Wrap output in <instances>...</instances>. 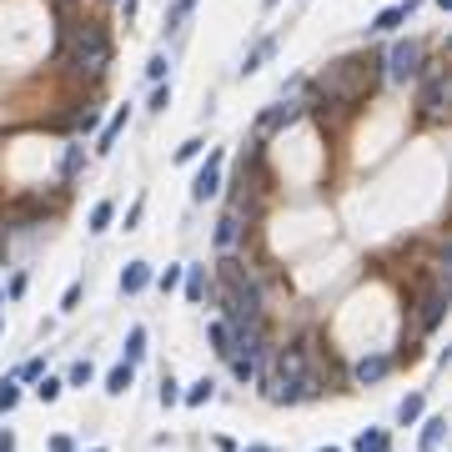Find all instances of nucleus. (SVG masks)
<instances>
[{
	"label": "nucleus",
	"instance_id": "obj_1",
	"mask_svg": "<svg viewBox=\"0 0 452 452\" xmlns=\"http://www.w3.org/2000/svg\"><path fill=\"white\" fill-rule=\"evenodd\" d=\"M382 76V61L377 55H347V61H332L322 76H317V106H337V101H362Z\"/></svg>",
	"mask_w": 452,
	"mask_h": 452
},
{
	"label": "nucleus",
	"instance_id": "obj_2",
	"mask_svg": "<svg viewBox=\"0 0 452 452\" xmlns=\"http://www.w3.org/2000/svg\"><path fill=\"white\" fill-rule=\"evenodd\" d=\"M61 45H66V71L71 76L101 81V71L111 66V40H106L101 26H66L61 30Z\"/></svg>",
	"mask_w": 452,
	"mask_h": 452
},
{
	"label": "nucleus",
	"instance_id": "obj_3",
	"mask_svg": "<svg viewBox=\"0 0 452 452\" xmlns=\"http://www.w3.org/2000/svg\"><path fill=\"white\" fill-rule=\"evenodd\" d=\"M221 281H226V292H221L226 322H261V287H256V276H247L242 261L226 256L221 261Z\"/></svg>",
	"mask_w": 452,
	"mask_h": 452
},
{
	"label": "nucleus",
	"instance_id": "obj_4",
	"mask_svg": "<svg viewBox=\"0 0 452 452\" xmlns=\"http://www.w3.org/2000/svg\"><path fill=\"white\" fill-rule=\"evenodd\" d=\"M427 71V45L422 40H397L387 50V76L397 81V86H407V81H417Z\"/></svg>",
	"mask_w": 452,
	"mask_h": 452
},
{
	"label": "nucleus",
	"instance_id": "obj_5",
	"mask_svg": "<svg viewBox=\"0 0 452 452\" xmlns=\"http://www.w3.org/2000/svg\"><path fill=\"white\" fill-rule=\"evenodd\" d=\"M417 106H422V116H442V106H447V76L437 66H427L417 76Z\"/></svg>",
	"mask_w": 452,
	"mask_h": 452
},
{
	"label": "nucleus",
	"instance_id": "obj_6",
	"mask_svg": "<svg viewBox=\"0 0 452 452\" xmlns=\"http://www.w3.org/2000/svg\"><path fill=\"white\" fill-rule=\"evenodd\" d=\"M442 312H447V281H432V287L422 292V302H417V322H422V332H432V327L442 322Z\"/></svg>",
	"mask_w": 452,
	"mask_h": 452
},
{
	"label": "nucleus",
	"instance_id": "obj_7",
	"mask_svg": "<svg viewBox=\"0 0 452 452\" xmlns=\"http://www.w3.org/2000/svg\"><path fill=\"white\" fill-rule=\"evenodd\" d=\"M297 116H302V106H292V101H287V106H271V111H266V116L256 121V136H276L281 126H292Z\"/></svg>",
	"mask_w": 452,
	"mask_h": 452
},
{
	"label": "nucleus",
	"instance_id": "obj_8",
	"mask_svg": "<svg viewBox=\"0 0 452 452\" xmlns=\"http://www.w3.org/2000/svg\"><path fill=\"white\" fill-rule=\"evenodd\" d=\"M216 191H221V156H206V166L196 171L191 196H196V201H206V196H216Z\"/></svg>",
	"mask_w": 452,
	"mask_h": 452
},
{
	"label": "nucleus",
	"instance_id": "obj_9",
	"mask_svg": "<svg viewBox=\"0 0 452 452\" xmlns=\"http://www.w3.org/2000/svg\"><path fill=\"white\" fill-rule=\"evenodd\" d=\"M237 242H242V206H232V211L216 221V247L221 252H237Z\"/></svg>",
	"mask_w": 452,
	"mask_h": 452
},
{
	"label": "nucleus",
	"instance_id": "obj_10",
	"mask_svg": "<svg viewBox=\"0 0 452 452\" xmlns=\"http://www.w3.org/2000/svg\"><path fill=\"white\" fill-rule=\"evenodd\" d=\"M40 216H45V201H35V196H21V201L6 206V226H26V221H40Z\"/></svg>",
	"mask_w": 452,
	"mask_h": 452
},
{
	"label": "nucleus",
	"instance_id": "obj_11",
	"mask_svg": "<svg viewBox=\"0 0 452 452\" xmlns=\"http://www.w3.org/2000/svg\"><path fill=\"white\" fill-rule=\"evenodd\" d=\"M407 16H417V0H402V6H387V11H377L372 30H397Z\"/></svg>",
	"mask_w": 452,
	"mask_h": 452
},
{
	"label": "nucleus",
	"instance_id": "obj_12",
	"mask_svg": "<svg viewBox=\"0 0 452 452\" xmlns=\"http://www.w3.org/2000/svg\"><path fill=\"white\" fill-rule=\"evenodd\" d=\"M126 121H131V111H116V116L106 121V131H101V141H96V156H106L111 146L121 141V131H126Z\"/></svg>",
	"mask_w": 452,
	"mask_h": 452
},
{
	"label": "nucleus",
	"instance_id": "obj_13",
	"mask_svg": "<svg viewBox=\"0 0 452 452\" xmlns=\"http://www.w3.org/2000/svg\"><path fill=\"white\" fill-rule=\"evenodd\" d=\"M151 287V266L146 261H126V271H121V292H146Z\"/></svg>",
	"mask_w": 452,
	"mask_h": 452
},
{
	"label": "nucleus",
	"instance_id": "obj_14",
	"mask_svg": "<svg viewBox=\"0 0 452 452\" xmlns=\"http://www.w3.org/2000/svg\"><path fill=\"white\" fill-rule=\"evenodd\" d=\"M387 367H392L387 357H362V362L352 367V377H357V382H382V377H387Z\"/></svg>",
	"mask_w": 452,
	"mask_h": 452
},
{
	"label": "nucleus",
	"instance_id": "obj_15",
	"mask_svg": "<svg viewBox=\"0 0 452 452\" xmlns=\"http://www.w3.org/2000/svg\"><path fill=\"white\" fill-rule=\"evenodd\" d=\"M131 377H136V372H131V362H121V367H111V377H106V392H111V397H121V392L131 387Z\"/></svg>",
	"mask_w": 452,
	"mask_h": 452
},
{
	"label": "nucleus",
	"instance_id": "obj_16",
	"mask_svg": "<svg viewBox=\"0 0 452 452\" xmlns=\"http://www.w3.org/2000/svg\"><path fill=\"white\" fill-rule=\"evenodd\" d=\"M111 216H116V201H96V206H91V232H96V237L111 232Z\"/></svg>",
	"mask_w": 452,
	"mask_h": 452
},
{
	"label": "nucleus",
	"instance_id": "obj_17",
	"mask_svg": "<svg viewBox=\"0 0 452 452\" xmlns=\"http://www.w3.org/2000/svg\"><path fill=\"white\" fill-rule=\"evenodd\" d=\"M206 292H211V287H206V271L191 266V276H186V297H191V302H206Z\"/></svg>",
	"mask_w": 452,
	"mask_h": 452
},
{
	"label": "nucleus",
	"instance_id": "obj_18",
	"mask_svg": "<svg viewBox=\"0 0 452 452\" xmlns=\"http://www.w3.org/2000/svg\"><path fill=\"white\" fill-rule=\"evenodd\" d=\"M141 352H146V332H141V327H131V337H126V362L136 367V362H141Z\"/></svg>",
	"mask_w": 452,
	"mask_h": 452
},
{
	"label": "nucleus",
	"instance_id": "obj_19",
	"mask_svg": "<svg viewBox=\"0 0 452 452\" xmlns=\"http://www.w3.org/2000/svg\"><path fill=\"white\" fill-rule=\"evenodd\" d=\"M211 347L221 357H232V332H226V322H211Z\"/></svg>",
	"mask_w": 452,
	"mask_h": 452
},
{
	"label": "nucleus",
	"instance_id": "obj_20",
	"mask_svg": "<svg viewBox=\"0 0 452 452\" xmlns=\"http://www.w3.org/2000/svg\"><path fill=\"white\" fill-rule=\"evenodd\" d=\"M392 442H387V432H362L357 437V452H387Z\"/></svg>",
	"mask_w": 452,
	"mask_h": 452
},
{
	"label": "nucleus",
	"instance_id": "obj_21",
	"mask_svg": "<svg viewBox=\"0 0 452 452\" xmlns=\"http://www.w3.org/2000/svg\"><path fill=\"white\" fill-rule=\"evenodd\" d=\"M61 392H66V382H55V377H40L35 397H40V402H55V397H61Z\"/></svg>",
	"mask_w": 452,
	"mask_h": 452
},
{
	"label": "nucleus",
	"instance_id": "obj_22",
	"mask_svg": "<svg viewBox=\"0 0 452 452\" xmlns=\"http://www.w3.org/2000/svg\"><path fill=\"white\" fill-rule=\"evenodd\" d=\"M442 432H447V422H442V417H432V422H427V432H422V447L432 452V447L442 442Z\"/></svg>",
	"mask_w": 452,
	"mask_h": 452
},
{
	"label": "nucleus",
	"instance_id": "obj_23",
	"mask_svg": "<svg viewBox=\"0 0 452 452\" xmlns=\"http://www.w3.org/2000/svg\"><path fill=\"white\" fill-rule=\"evenodd\" d=\"M211 392H216V387H211V382L201 377V382H196V387L186 392V402H191V407H201V402H211Z\"/></svg>",
	"mask_w": 452,
	"mask_h": 452
},
{
	"label": "nucleus",
	"instance_id": "obj_24",
	"mask_svg": "<svg viewBox=\"0 0 452 452\" xmlns=\"http://www.w3.org/2000/svg\"><path fill=\"white\" fill-rule=\"evenodd\" d=\"M66 382H71V387H86V382H91V362H71Z\"/></svg>",
	"mask_w": 452,
	"mask_h": 452
},
{
	"label": "nucleus",
	"instance_id": "obj_25",
	"mask_svg": "<svg viewBox=\"0 0 452 452\" xmlns=\"http://www.w3.org/2000/svg\"><path fill=\"white\" fill-rule=\"evenodd\" d=\"M266 55H271V40H261V45H256V50H252V55H247V66H242V71H247V76H252V71H256V66H261V61H266Z\"/></svg>",
	"mask_w": 452,
	"mask_h": 452
},
{
	"label": "nucleus",
	"instance_id": "obj_26",
	"mask_svg": "<svg viewBox=\"0 0 452 452\" xmlns=\"http://www.w3.org/2000/svg\"><path fill=\"white\" fill-rule=\"evenodd\" d=\"M16 402H21V387H16V382H0V407H6V412H11Z\"/></svg>",
	"mask_w": 452,
	"mask_h": 452
},
{
	"label": "nucleus",
	"instance_id": "obj_27",
	"mask_svg": "<svg viewBox=\"0 0 452 452\" xmlns=\"http://www.w3.org/2000/svg\"><path fill=\"white\" fill-rule=\"evenodd\" d=\"M166 66H171V61H166V55L156 50V55H151V66H146V76H151V81H161V76H166Z\"/></svg>",
	"mask_w": 452,
	"mask_h": 452
},
{
	"label": "nucleus",
	"instance_id": "obj_28",
	"mask_svg": "<svg viewBox=\"0 0 452 452\" xmlns=\"http://www.w3.org/2000/svg\"><path fill=\"white\" fill-rule=\"evenodd\" d=\"M166 106H171V86H156L151 91V111H166Z\"/></svg>",
	"mask_w": 452,
	"mask_h": 452
},
{
	"label": "nucleus",
	"instance_id": "obj_29",
	"mask_svg": "<svg viewBox=\"0 0 452 452\" xmlns=\"http://www.w3.org/2000/svg\"><path fill=\"white\" fill-rule=\"evenodd\" d=\"M201 146H206V141H186V146H176V161H196Z\"/></svg>",
	"mask_w": 452,
	"mask_h": 452
},
{
	"label": "nucleus",
	"instance_id": "obj_30",
	"mask_svg": "<svg viewBox=\"0 0 452 452\" xmlns=\"http://www.w3.org/2000/svg\"><path fill=\"white\" fill-rule=\"evenodd\" d=\"M191 6H196V0H176V6H171V26H181L191 16Z\"/></svg>",
	"mask_w": 452,
	"mask_h": 452
},
{
	"label": "nucleus",
	"instance_id": "obj_31",
	"mask_svg": "<svg viewBox=\"0 0 452 452\" xmlns=\"http://www.w3.org/2000/svg\"><path fill=\"white\" fill-rule=\"evenodd\" d=\"M161 402H166V407H171V402H181V392H176V382H171V377L161 382Z\"/></svg>",
	"mask_w": 452,
	"mask_h": 452
},
{
	"label": "nucleus",
	"instance_id": "obj_32",
	"mask_svg": "<svg viewBox=\"0 0 452 452\" xmlns=\"http://www.w3.org/2000/svg\"><path fill=\"white\" fill-rule=\"evenodd\" d=\"M21 377H26V382H40V377H45V362H26Z\"/></svg>",
	"mask_w": 452,
	"mask_h": 452
},
{
	"label": "nucleus",
	"instance_id": "obj_33",
	"mask_svg": "<svg viewBox=\"0 0 452 452\" xmlns=\"http://www.w3.org/2000/svg\"><path fill=\"white\" fill-rule=\"evenodd\" d=\"M176 281H181V266H166V276H161V292H171Z\"/></svg>",
	"mask_w": 452,
	"mask_h": 452
},
{
	"label": "nucleus",
	"instance_id": "obj_34",
	"mask_svg": "<svg viewBox=\"0 0 452 452\" xmlns=\"http://www.w3.org/2000/svg\"><path fill=\"white\" fill-rule=\"evenodd\" d=\"M417 412H422V397H407V402H402V422H412Z\"/></svg>",
	"mask_w": 452,
	"mask_h": 452
},
{
	"label": "nucleus",
	"instance_id": "obj_35",
	"mask_svg": "<svg viewBox=\"0 0 452 452\" xmlns=\"http://www.w3.org/2000/svg\"><path fill=\"white\" fill-rule=\"evenodd\" d=\"M76 307H81V287H71V292H66V302H61V312H76Z\"/></svg>",
	"mask_w": 452,
	"mask_h": 452
},
{
	"label": "nucleus",
	"instance_id": "obj_36",
	"mask_svg": "<svg viewBox=\"0 0 452 452\" xmlns=\"http://www.w3.org/2000/svg\"><path fill=\"white\" fill-rule=\"evenodd\" d=\"M50 452H76V447H71V437H50Z\"/></svg>",
	"mask_w": 452,
	"mask_h": 452
},
{
	"label": "nucleus",
	"instance_id": "obj_37",
	"mask_svg": "<svg viewBox=\"0 0 452 452\" xmlns=\"http://www.w3.org/2000/svg\"><path fill=\"white\" fill-rule=\"evenodd\" d=\"M0 452H16V437L11 432H0Z\"/></svg>",
	"mask_w": 452,
	"mask_h": 452
},
{
	"label": "nucleus",
	"instance_id": "obj_38",
	"mask_svg": "<svg viewBox=\"0 0 452 452\" xmlns=\"http://www.w3.org/2000/svg\"><path fill=\"white\" fill-rule=\"evenodd\" d=\"M247 452H266V447H247Z\"/></svg>",
	"mask_w": 452,
	"mask_h": 452
},
{
	"label": "nucleus",
	"instance_id": "obj_39",
	"mask_svg": "<svg viewBox=\"0 0 452 452\" xmlns=\"http://www.w3.org/2000/svg\"><path fill=\"white\" fill-rule=\"evenodd\" d=\"M322 452H337V447H322Z\"/></svg>",
	"mask_w": 452,
	"mask_h": 452
},
{
	"label": "nucleus",
	"instance_id": "obj_40",
	"mask_svg": "<svg viewBox=\"0 0 452 452\" xmlns=\"http://www.w3.org/2000/svg\"><path fill=\"white\" fill-rule=\"evenodd\" d=\"M96 452H101V447H96Z\"/></svg>",
	"mask_w": 452,
	"mask_h": 452
}]
</instances>
